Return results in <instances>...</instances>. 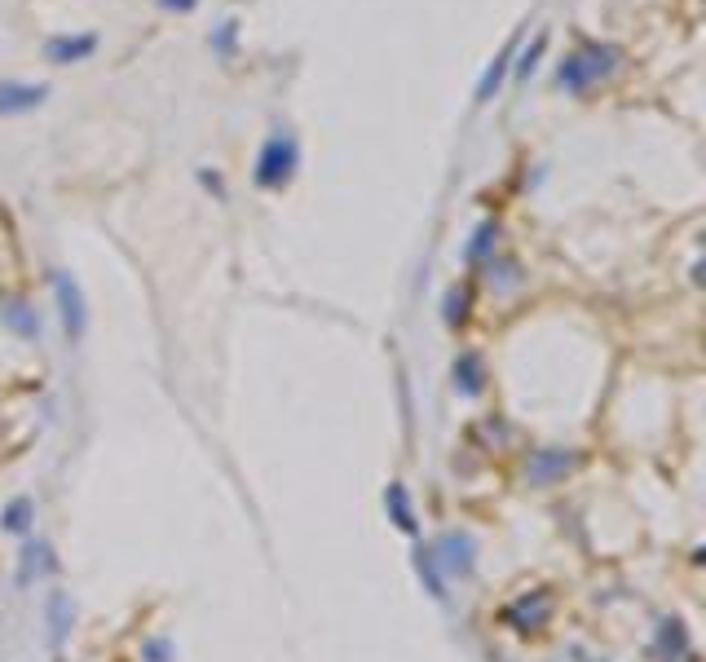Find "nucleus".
I'll return each instance as SVG.
<instances>
[{
  "instance_id": "f257e3e1",
  "label": "nucleus",
  "mask_w": 706,
  "mask_h": 662,
  "mask_svg": "<svg viewBox=\"0 0 706 662\" xmlns=\"http://www.w3.org/2000/svg\"><path fill=\"white\" fill-rule=\"evenodd\" d=\"M614 67H618V49L587 40V45H579L574 53H565V62L556 67V84H561L565 93H587L596 80H605Z\"/></svg>"
},
{
  "instance_id": "f03ea898",
  "label": "nucleus",
  "mask_w": 706,
  "mask_h": 662,
  "mask_svg": "<svg viewBox=\"0 0 706 662\" xmlns=\"http://www.w3.org/2000/svg\"><path fill=\"white\" fill-rule=\"evenodd\" d=\"M296 168H301V142L292 137V128H274L270 137H265L261 155H256V186L261 190H283L287 181L296 177Z\"/></svg>"
},
{
  "instance_id": "7ed1b4c3",
  "label": "nucleus",
  "mask_w": 706,
  "mask_h": 662,
  "mask_svg": "<svg viewBox=\"0 0 706 662\" xmlns=\"http://www.w3.org/2000/svg\"><path fill=\"white\" fill-rule=\"evenodd\" d=\"M53 296H58V314H62V331H67L71 345L84 340V327H89V305H84V287L71 270H49Z\"/></svg>"
},
{
  "instance_id": "20e7f679",
  "label": "nucleus",
  "mask_w": 706,
  "mask_h": 662,
  "mask_svg": "<svg viewBox=\"0 0 706 662\" xmlns=\"http://www.w3.org/2000/svg\"><path fill=\"white\" fill-rule=\"evenodd\" d=\"M433 557L437 565H442V574H459V579H468L473 574V557H477V548H473V539L468 535H459V530H451V535H442L433 543Z\"/></svg>"
},
{
  "instance_id": "39448f33",
  "label": "nucleus",
  "mask_w": 706,
  "mask_h": 662,
  "mask_svg": "<svg viewBox=\"0 0 706 662\" xmlns=\"http://www.w3.org/2000/svg\"><path fill=\"white\" fill-rule=\"evenodd\" d=\"M49 98L45 84H23V80H0V115H18V111H36Z\"/></svg>"
},
{
  "instance_id": "423d86ee",
  "label": "nucleus",
  "mask_w": 706,
  "mask_h": 662,
  "mask_svg": "<svg viewBox=\"0 0 706 662\" xmlns=\"http://www.w3.org/2000/svg\"><path fill=\"white\" fill-rule=\"evenodd\" d=\"M93 49H98V36H93V31H84V36H53L49 45H45L53 67H71V62H84Z\"/></svg>"
},
{
  "instance_id": "0eeeda50",
  "label": "nucleus",
  "mask_w": 706,
  "mask_h": 662,
  "mask_svg": "<svg viewBox=\"0 0 706 662\" xmlns=\"http://www.w3.org/2000/svg\"><path fill=\"white\" fill-rule=\"evenodd\" d=\"M0 323L14 331V336H23V340L40 336V314L31 309V301H23V296H9V301L0 305Z\"/></svg>"
},
{
  "instance_id": "6e6552de",
  "label": "nucleus",
  "mask_w": 706,
  "mask_h": 662,
  "mask_svg": "<svg viewBox=\"0 0 706 662\" xmlns=\"http://www.w3.org/2000/svg\"><path fill=\"white\" fill-rule=\"evenodd\" d=\"M658 658H662V662L689 658V636H684V623H680V618H662V623H658Z\"/></svg>"
},
{
  "instance_id": "1a4fd4ad",
  "label": "nucleus",
  "mask_w": 706,
  "mask_h": 662,
  "mask_svg": "<svg viewBox=\"0 0 706 662\" xmlns=\"http://www.w3.org/2000/svg\"><path fill=\"white\" fill-rule=\"evenodd\" d=\"M512 53H517V40H508L504 45V53H499L495 62L486 67V76L477 80V102H490L499 93V84H504V76H508V62H512Z\"/></svg>"
},
{
  "instance_id": "9d476101",
  "label": "nucleus",
  "mask_w": 706,
  "mask_h": 662,
  "mask_svg": "<svg viewBox=\"0 0 706 662\" xmlns=\"http://www.w3.org/2000/svg\"><path fill=\"white\" fill-rule=\"evenodd\" d=\"M384 508H389L393 526L411 535V530H415V508H411V495H406L402 482H389V490H384Z\"/></svg>"
},
{
  "instance_id": "9b49d317",
  "label": "nucleus",
  "mask_w": 706,
  "mask_h": 662,
  "mask_svg": "<svg viewBox=\"0 0 706 662\" xmlns=\"http://www.w3.org/2000/svg\"><path fill=\"white\" fill-rule=\"evenodd\" d=\"M31 521H36V504H31L27 495L9 499L5 512H0V530H9V535H27Z\"/></svg>"
},
{
  "instance_id": "f8f14e48",
  "label": "nucleus",
  "mask_w": 706,
  "mask_h": 662,
  "mask_svg": "<svg viewBox=\"0 0 706 662\" xmlns=\"http://www.w3.org/2000/svg\"><path fill=\"white\" fill-rule=\"evenodd\" d=\"M451 376H455V389H459V393H481V380H486V371H481V358H477V354H459L455 367H451Z\"/></svg>"
},
{
  "instance_id": "ddd939ff",
  "label": "nucleus",
  "mask_w": 706,
  "mask_h": 662,
  "mask_svg": "<svg viewBox=\"0 0 706 662\" xmlns=\"http://www.w3.org/2000/svg\"><path fill=\"white\" fill-rule=\"evenodd\" d=\"M53 570V552H49V543H27L23 548V570H18V583H31L36 574H49Z\"/></svg>"
},
{
  "instance_id": "4468645a",
  "label": "nucleus",
  "mask_w": 706,
  "mask_h": 662,
  "mask_svg": "<svg viewBox=\"0 0 706 662\" xmlns=\"http://www.w3.org/2000/svg\"><path fill=\"white\" fill-rule=\"evenodd\" d=\"M71 618H76V610H71V601L62 592L49 596V627H53V645H62V636H67Z\"/></svg>"
},
{
  "instance_id": "2eb2a0df",
  "label": "nucleus",
  "mask_w": 706,
  "mask_h": 662,
  "mask_svg": "<svg viewBox=\"0 0 706 662\" xmlns=\"http://www.w3.org/2000/svg\"><path fill=\"white\" fill-rule=\"evenodd\" d=\"M415 570H420V579L429 583L433 596H446V579H442V570H437L433 548H420V552H415Z\"/></svg>"
},
{
  "instance_id": "dca6fc26",
  "label": "nucleus",
  "mask_w": 706,
  "mask_h": 662,
  "mask_svg": "<svg viewBox=\"0 0 706 662\" xmlns=\"http://www.w3.org/2000/svg\"><path fill=\"white\" fill-rule=\"evenodd\" d=\"M570 468V455H552V451H539V459L530 464V477L534 482H552L556 473H565Z\"/></svg>"
},
{
  "instance_id": "f3484780",
  "label": "nucleus",
  "mask_w": 706,
  "mask_h": 662,
  "mask_svg": "<svg viewBox=\"0 0 706 662\" xmlns=\"http://www.w3.org/2000/svg\"><path fill=\"white\" fill-rule=\"evenodd\" d=\"M495 239H499V221H486V226H477L473 243H468V261H481V256L495 248Z\"/></svg>"
},
{
  "instance_id": "a211bd4d",
  "label": "nucleus",
  "mask_w": 706,
  "mask_h": 662,
  "mask_svg": "<svg viewBox=\"0 0 706 662\" xmlns=\"http://www.w3.org/2000/svg\"><path fill=\"white\" fill-rule=\"evenodd\" d=\"M464 314H468V292H459V287H451L446 292V323H464Z\"/></svg>"
},
{
  "instance_id": "6ab92c4d",
  "label": "nucleus",
  "mask_w": 706,
  "mask_h": 662,
  "mask_svg": "<svg viewBox=\"0 0 706 662\" xmlns=\"http://www.w3.org/2000/svg\"><path fill=\"white\" fill-rule=\"evenodd\" d=\"M234 36H239V23H234V18H230V23H221V31H217V36H212V49H217L221 58H230Z\"/></svg>"
},
{
  "instance_id": "aec40b11",
  "label": "nucleus",
  "mask_w": 706,
  "mask_h": 662,
  "mask_svg": "<svg viewBox=\"0 0 706 662\" xmlns=\"http://www.w3.org/2000/svg\"><path fill=\"white\" fill-rule=\"evenodd\" d=\"M543 49H548V36H539V40H534V45H530L526 53H521V62H517V76H530V71H534V62L543 58Z\"/></svg>"
},
{
  "instance_id": "412c9836",
  "label": "nucleus",
  "mask_w": 706,
  "mask_h": 662,
  "mask_svg": "<svg viewBox=\"0 0 706 662\" xmlns=\"http://www.w3.org/2000/svg\"><path fill=\"white\" fill-rule=\"evenodd\" d=\"M142 654H146V662H168V640H146L142 645Z\"/></svg>"
},
{
  "instance_id": "4be33fe9",
  "label": "nucleus",
  "mask_w": 706,
  "mask_h": 662,
  "mask_svg": "<svg viewBox=\"0 0 706 662\" xmlns=\"http://www.w3.org/2000/svg\"><path fill=\"white\" fill-rule=\"evenodd\" d=\"M199 181H203V186H208V190H217L221 199H226V181H221L217 173H208V168H203V173H199Z\"/></svg>"
},
{
  "instance_id": "5701e85b",
  "label": "nucleus",
  "mask_w": 706,
  "mask_h": 662,
  "mask_svg": "<svg viewBox=\"0 0 706 662\" xmlns=\"http://www.w3.org/2000/svg\"><path fill=\"white\" fill-rule=\"evenodd\" d=\"M159 5H164V9H177V14H186V9H195L199 0H159Z\"/></svg>"
}]
</instances>
